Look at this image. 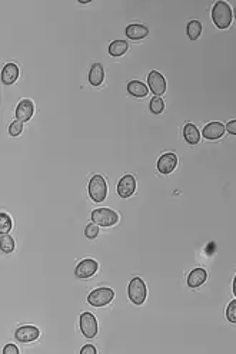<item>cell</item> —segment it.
<instances>
[{
	"label": "cell",
	"mask_w": 236,
	"mask_h": 354,
	"mask_svg": "<svg viewBox=\"0 0 236 354\" xmlns=\"http://www.w3.org/2000/svg\"><path fill=\"white\" fill-rule=\"evenodd\" d=\"M128 294H129V300L136 305H142L146 301V297H147V289H146V284L142 278L139 277H135L129 283V287H128Z\"/></svg>",
	"instance_id": "7a4b0ae2"
},
{
	"label": "cell",
	"mask_w": 236,
	"mask_h": 354,
	"mask_svg": "<svg viewBox=\"0 0 236 354\" xmlns=\"http://www.w3.org/2000/svg\"><path fill=\"white\" fill-rule=\"evenodd\" d=\"M126 36L131 40H142L149 35V29L143 25H138V23H132L126 27L125 30Z\"/></svg>",
	"instance_id": "2e32d148"
},
{
	"label": "cell",
	"mask_w": 236,
	"mask_h": 354,
	"mask_svg": "<svg viewBox=\"0 0 236 354\" xmlns=\"http://www.w3.org/2000/svg\"><path fill=\"white\" fill-rule=\"evenodd\" d=\"M234 294H235V297H236V276H235V278H234Z\"/></svg>",
	"instance_id": "4dcf8cb0"
},
{
	"label": "cell",
	"mask_w": 236,
	"mask_h": 354,
	"mask_svg": "<svg viewBox=\"0 0 236 354\" xmlns=\"http://www.w3.org/2000/svg\"><path fill=\"white\" fill-rule=\"evenodd\" d=\"M176 165H178V157L172 152H168V154H163L162 157L159 158L157 171L163 175H169L171 172L175 171Z\"/></svg>",
	"instance_id": "8fae6325"
},
{
	"label": "cell",
	"mask_w": 236,
	"mask_h": 354,
	"mask_svg": "<svg viewBox=\"0 0 236 354\" xmlns=\"http://www.w3.org/2000/svg\"><path fill=\"white\" fill-rule=\"evenodd\" d=\"M128 92L131 93L132 96H135V98H144L149 93V89H147V86L144 85L143 82H141V80H131L128 83Z\"/></svg>",
	"instance_id": "d6986e66"
},
{
	"label": "cell",
	"mask_w": 236,
	"mask_h": 354,
	"mask_svg": "<svg viewBox=\"0 0 236 354\" xmlns=\"http://www.w3.org/2000/svg\"><path fill=\"white\" fill-rule=\"evenodd\" d=\"M113 298H115V291L109 287H102V289L93 290L88 295V302L93 307H105L113 301Z\"/></svg>",
	"instance_id": "3957f363"
},
{
	"label": "cell",
	"mask_w": 236,
	"mask_h": 354,
	"mask_svg": "<svg viewBox=\"0 0 236 354\" xmlns=\"http://www.w3.org/2000/svg\"><path fill=\"white\" fill-rule=\"evenodd\" d=\"M85 236H86V238L88 239H94V238H97V236H99V225H96V224H89L86 228H85Z\"/></svg>",
	"instance_id": "d4e9b609"
},
{
	"label": "cell",
	"mask_w": 236,
	"mask_h": 354,
	"mask_svg": "<svg viewBox=\"0 0 236 354\" xmlns=\"http://www.w3.org/2000/svg\"><path fill=\"white\" fill-rule=\"evenodd\" d=\"M22 131H23V122H20V120H14L9 126L10 136H19L22 133Z\"/></svg>",
	"instance_id": "4316f807"
},
{
	"label": "cell",
	"mask_w": 236,
	"mask_h": 354,
	"mask_svg": "<svg viewBox=\"0 0 236 354\" xmlns=\"http://www.w3.org/2000/svg\"><path fill=\"white\" fill-rule=\"evenodd\" d=\"M3 354H19V347L14 346V344H7L3 349Z\"/></svg>",
	"instance_id": "83f0119b"
},
{
	"label": "cell",
	"mask_w": 236,
	"mask_h": 354,
	"mask_svg": "<svg viewBox=\"0 0 236 354\" xmlns=\"http://www.w3.org/2000/svg\"><path fill=\"white\" fill-rule=\"evenodd\" d=\"M39 336V328L35 327V326H23V327H19L14 331L16 340H19L20 343H32V341L38 340Z\"/></svg>",
	"instance_id": "30bf717a"
},
{
	"label": "cell",
	"mask_w": 236,
	"mask_h": 354,
	"mask_svg": "<svg viewBox=\"0 0 236 354\" xmlns=\"http://www.w3.org/2000/svg\"><path fill=\"white\" fill-rule=\"evenodd\" d=\"M12 218L6 214V212H1L0 214V233L1 234H9V231L12 230Z\"/></svg>",
	"instance_id": "cb8c5ba5"
},
{
	"label": "cell",
	"mask_w": 236,
	"mask_h": 354,
	"mask_svg": "<svg viewBox=\"0 0 236 354\" xmlns=\"http://www.w3.org/2000/svg\"><path fill=\"white\" fill-rule=\"evenodd\" d=\"M234 17H235V19H236V10H235V12H234Z\"/></svg>",
	"instance_id": "1f68e13d"
},
{
	"label": "cell",
	"mask_w": 236,
	"mask_h": 354,
	"mask_svg": "<svg viewBox=\"0 0 236 354\" xmlns=\"http://www.w3.org/2000/svg\"><path fill=\"white\" fill-rule=\"evenodd\" d=\"M35 114V105L30 99H23L22 102H19V105L16 108V118L20 122H27L30 120Z\"/></svg>",
	"instance_id": "4fadbf2b"
},
{
	"label": "cell",
	"mask_w": 236,
	"mask_h": 354,
	"mask_svg": "<svg viewBox=\"0 0 236 354\" xmlns=\"http://www.w3.org/2000/svg\"><path fill=\"white\" fill-rule=\"evenodd\" d=\"M0 247L4 254H10L14 249V239L9 234H1L0 236Z\"/></svg>",
	"instance_id": "7402d4cb"
},
{
	"label": "cell",
	"mask_w": 236,
	"mask_h": 354,
	"mask_svg": "<svg viewBox=\"0 0 236 354\" xmlns=\"http://www.w3.org/2000/svg\"><path fill=\"white\" fill-rule=\"evenodd\" d=\"M89 195L94 202H103L107 195V184L102 175H94L89 181Z\"/></svg>",
	"instance_id": "277c9868"
},
{
	"label": "cell",
	"mask_w": 236,
	"mask_h": 354,
	"mask_svg": "<svg viewBox=\"0 0 236 354\" xmlns=\"http://www.w3.org/2000/svg\"><path fill=\"white\" fill-rule=\"evenodd\" d=\"M232 19H234V12L231 9V6L223 1L219 0L213 4L212 7V20L215 23V26L218 29H228V27L232 25Z\"/></svg>",
	"instance_id": "6da1fadb"
},
{
	"label": "cell",
	"mask_w": 236,
	"mask_h": 354,
	"mask_svg": "<svg viewBox=\"0 0 236 354\" xmlns=\"http://www.w3.org/2000/svg\"><path fill=\"white\" fill-rule=\"evenodd\" d=\"M97 353V350L93 347L92 344H86L85 347H82V350H80V354H96Z\"/></svg>",
	"instance_id": "f1b7e54d"
},
{
	"label": "cell",
	"mask_w": 236,
	"mask_h": 354,
	"mask_svg": "<svg viewBox=\"0 0 236 354\" xmlns=\"http://www.w3.org/2000/svg\"><path fill=\"white\" fill-rule=\"evenodd\" d=\"M92 221L99 227H113L119 223V214L109 208H97L92 212Z\"/></svg>",
	"instance_id": "5b68a950"
},
{
	"label": "cell",
	"mask_w": 236,
	"mask_h": 354,
	"mask_svg": "<svg viewBox=\"0 0 236 354\" xmlns=\"http://www.w3.org/2000/svg\"><path fill=\"white\" fill-rule=\"evenodd\" d=\"M226 317H228V321L236 324V298L229 302V305L226 308Z\"/></svg>",
	"instance_id": "484cf974"
},
{
	"label": "cell",
	"mask_w": 236,
	"mask_h": 354,
	"mask_svg": "<svg viewBox=\"0 0 236 354\" xmlns=\"http://www.w3.org/2000/svg\"><path fill=\"white\" fill-rule=\"evenodd\" d=\"M186 33L190 40H197L202 35V23L199 20H190L186 27Z\"/></svg>",
	"instance_id": "44dd1931"
},
{
	"label": "cell",
	"mask_w": 236,
	"mask_h": 354,
	"mask_svg": "<svg viewBox=\"0 0 236 354\" xmlns=\"http://www.w3.org/2000/svg\"><path fill=\"white\" fill-rule=\"evenodd\" d=\"M129 49V43L126 40H113L110 45H109V53L110 56L113 58H119V56H123L125 53L128 52Z\"/></svg>",
	"instance_id": "ffe728a7"
},
{
	"label": "cell",
	"mask_w": 236,
	"mask_h": 354,
	"mask_svg": "<svg viewBox=\"0 0 236 354\" xmlns=\"http://www.w3.org/2000/svg\"><path fill=\"white\" fill-rule=\"evenodd\" d=\"M99 270V264L92 258H86L83 261H80L75 270V276L78 278H91L96 274V271Z\"/></svg>",
	"instance_id": "ba28073f"
},
{
	"label": "cell",
	"mask_w": 236,
	"mask_h": 354,
	"mask_svg": "<svg viewBox=\"0 0 236 354\" xmlns=\"http://www.w3.org/2000/svg\"><path fill=\"white\" fill-rule=\"evenodd\" d=\"M105 79V69L100 63H94L89 72V83L92 86H100Z\"/></svg>",
	"instance_id": "e0dca14e"
},
{
	"label": "cell",
	"mask_w": 236,
	"mask_h": 354,
	"mask_svg": "<svg viewBox=\"0 0 236 354\" xmlns=\"http://www.w3.org/2000/svg\"><path fill=\"white\" fill-rule=\"evenodd\" d=\"M225 128H226V131L229 132L231 135H236V119L235 120H231Z\"/></svg>",
	"instance_id": "f546056e"
},
{
	"label": "cell",
	"mask_w": 236,
	"mask_h": 354,
	"mask_svg": "<svg viewBox=\"0 0 236 354\" xmlns=\"http://www.w3.org/2000/svg\"><path fill=\"white\" fill-rule=\"evenodd\" d=\"M149 109H150V112L155 114V115L162 114V112L165 111V102H163V99H162L160 96H153L152 101H150V104H149Z\"/></svg>",
	"instance_id": "603a6c76"
},
{
	"label": "cell",
	"mask_w": 236,
	"mask_h": 354,
	"mask_svg": "<svg viewBox=\"0 0 236 354\" xmlns=\"http://www.w3.org/2000/svg\"><path fill=\"white\" fill-rule=\"evenodd\" d=\"M225 125L221 122H210L208 123L203 131H202V136L208 141H216L219 138H222L223 133H225Z\"/></svg>",
	"instance_id": "7c38bea8"
},
{
	"label": "cell",
	"mask_w": 236,
	"mask_h": 354,
	"mask_svg": "<svg viewBox=\"0 0 236 354\" xmlns=\"http://www.w3.org/2000/svg\"><path fill=\"white\" fill-rule=\"evenodd\" d=\"M147 85H149L150 91L155 93V96H160V95L166 92V79L157 70H152L149 73Z\"/></svg>",
	"instance_id": "52a82bcc"
},
{
	"label": "cell",
	"mask_w": 236,
	"mask_h": 354,
	"mask_svg": "<svg viewBox=\"0 0 236 354\" xmlns=\"http://www.w3.org/2000/svg\"><path fill=\"white\" fill-rule=\"evenodd\" d=\"M206 278H208V273L203 268H195L188 276V286L190 289H197L206 281Z\"/></svg>",
	"instance_id": "9a60e30c"
},
{
	"label": "cell",
	"mask_w": 236,
	"mask_h": 354,
	"mask_svg": "<svg viewBox=\"0 0 236 354\" xmlns=\"http://www.w3.org/2000/svg\"><path fill=\"white\" fill-rule=\"evenodd\" d=\"M184 138L189 145H196L200 141V132L193 123H186L184 128Z\"/></svg>",
	"instance_id": "ac0fdd59"
},
{
	"label": "cell",
	"mask_w": 236,
	"mask_h": 354,
	"mask_svg": "<svg viewBox=\"0 0 236 354\" xmlns=\"http://www.w3.org/2000/svg\"><path fill=\"white\" fill-rule=\"evenodd\" d=\"M136 191V179L133 175H125L119 179L118 195L120 198H129Z\"/></svg>",
	"instance_id": "9c48e42d"
},
{
	"label": "cell",
	"mask_w": 236,
	"mask_h": 354,
	"mask_svg": "<svg viewBox=\"0 0 236 354\" xmlns=\"http://www.w3.org/2000/svg\"><path fill=\"white\" fill-rule=\"evenodd\" d=\"M80 331L88 339H93L97 336L99 326H97L96 317L92 313H83L80 315Z\"/></svg>",
	"instance_id": "8992f818"
},
{
	"label": "cell",
	"mask_w": 236,
	"mask_h": 354,
	"mask_svg": "<svg viewBox=\"0 0 236 354\" xmlns=\"http://www.w3.org/2000/svg\"><path fill=\"white\" fill-rule=\"evenodd\" d=\"M19 79V66L14 63H7L1 69V82L4 85H13Z\"/></svg>",
	"instance_id": "5bb4252c"
}]
</instances>
